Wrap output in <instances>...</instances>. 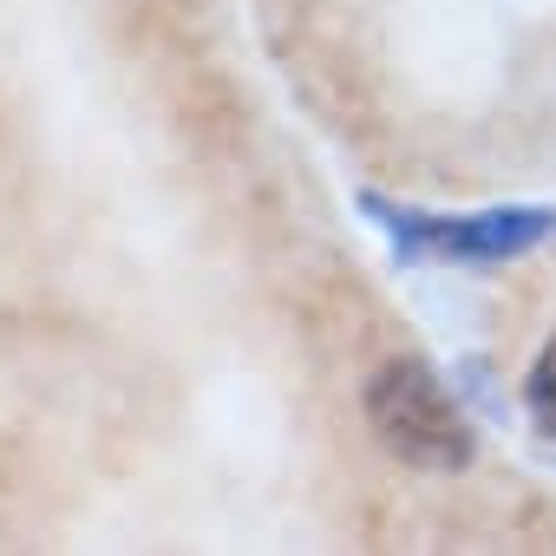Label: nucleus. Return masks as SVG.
I'll return each mask as SVG.
<instances>
[{"label":"nucleus","instance_id":"2","mask_svg":"<svg viewBox=\"0 0 556 556\" xmlns=\"http://www.w3.org/2000/svg\"><path fill=\"white\" fill-rule=\"evenodd\" d=\"M361 210L393 236L406 262H510L556 236V210H478V216H419L387 197H361Z\"/></svg>","mask_w":556,"mask_h":556},{"label":"nucleus","instance_id":"1","mask_svg":"<svg viewBox=\"0 0 556 556\" xmlns=\"http://www.w3.org/2000/svg\"><path fill=\"white\" fill-rule=\"evenodd\" d=\"M367 426L413 471H465L471 452H478V432L465 426V413L445 393V380L426 361H406V354L387 361L367 380Z\"/></svg>","mask_w":556,"mask_h":556},{"label":"nucleus","instance_id":"3","mask_svg":"<svg viewBox=\"0 0 556 556\" xmlns=\"http://www.w3.org/2000/svg\"><path fill=\"white\" fill-rule=\"evenodd\" d=\"M523 393H530V413H536V426L556 439V341L536 354V367H530V387H523Z\"/></svg>","mask_w":556,"mask_h":556}]
</instances>
